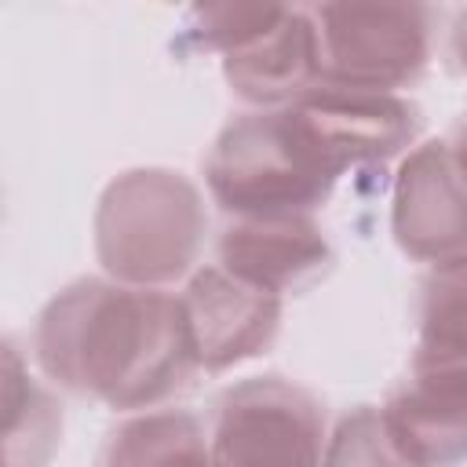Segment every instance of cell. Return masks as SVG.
I'll use <instances>...</instances> for the list:
<instances>
[{
    "mask_svg": "<svg viewBox=\"0 0 467 467\" xmlns=\"http://www.w3.org/2000/svg\"><path fill=\"white\" fill-rule=\"evenodd\" d=\"M33 358L58 387L120 412L157 409L197 372L182 299L109 277H77L44 303Z\"/></svg>",
    "mask_w": 467,
    "mask_h": 467,
    "instance_id": "cell-1",
    "label": "cell"
},
{
    "mask_svg": "<svg viewBox=\"0 0 467 467\" xmlns=\"http://www.w3.org/2000/svg\"><path fill=\"white\" fill-rule=\"evenodd\" d=\"M339 179L343 168L296 106L234 117L204 157L208 193L234 219L310 215L328 201Z\"/></svg>",
    "mask_w": 467,
    "mask_h": 467,
    "instance_id": "cell-2",
    "label": "cell"
},
{
    "mask_svg": "<svg viewBox=\"0 0 467 467\" xmlns=\"http://www.w3.org/2000/svg\"><path fill=\"white\" fill-rule=\"evenodd\" d=\"M208 230L201 190L175 168H128L106 182L91 234L109 281L164 288L186 277Z\"/></svg>",
    "mask_w": 467,
    "mask_h": 467,
    "instance_id": "cell-3",
    "label": "cell"
},
{
    "mask_svg": "<svg viewBox=\"0 0 467 467\" xmlns=\"http://www.w3.org/2000/svg\"><path fill=\"white\" fill-rule=\"evenodd\" d=\"M186 36L219 55L230 91L255 109H281L321 84V47L310 7L197 4Z\"/></svg>",
    "mask_w": 467,
    "mask_h": 467,
    "instance_id": "cell-4",
    "label": "cell"
},
{
    "mask_svg": "<svg viewBox=\"0 0 467 467\" xmlns=\"http://www.w3.org/2000/svg\"><path fill=\"white\" fill-rule=\"evenodd\" d=\"M321 47V84L394 95L431 62V7L394 0H339L310 7Z\"/></svg>",
    "mask_w": 467,
    "mask_h": 467,
    "instance_id": "cell-5",
    "label": "cell"
},
{
    "mask_svg": "<svg viewBox=\"0 0 467 467\" xmlns=\"http://www.w3.org/2000/svg\"><path fill=\"white\" fill-rule=\"evenodd\" d=\"M325 412L310 390L281 376L234 383L208 434V467H321Z\"/></svg>",
    "mask_w": 467,
    "mask_h": 467,
    "instance_id": "cell-6",
    "label": "cell"
},
{
    "mask_svg": "<svg viewBox=\"0 0 467 467\" xmlns=\"http://www.w3.org/2000/svg\"><path fill=\"white\" fill-rule=\"evenodd\" d=\"M390 234L409 259L449 263L467 255V182L449 142H420L394 175Z\"/></svg>",
    "mask_w": 467,
    "mask_h": 467,
    "instance_id": "cell-7",
    "label": "cell"
},
{
    "mask_svg": "<svg viewBox=\"0 0 467 467\" xmlns=\"http://www.w3.org/2000/svg\"><path fill=\"white\" fill-rule=\"evenodd\" d=\"M197 368L226 372L259 358L281 328V299L259 292L223 266H201L179 292Z\"/></svg>",
    "mask_w": 467,
    "mask_h": 467,
    "instance_id": "cell-8",
    "label": "cell"
},
{
    "mask_svg": "<svg viewBox=\"0 0 467 467\" xmlns=\"http://www.w3.org/2000/svg\"><path fill=\"white\" fill-rule=\"evenodd\" d=\"M292 106L343 171L390 161L420 135V109L401 95L317 84Z\"/></svg>",
    "mask_w": 467,
    "mask_h": 467,
    "instance_id": "cell-9",
    "label": "cell"
},
{
    "mask_svg": "<svg viewBox=\"0 0 467 467\" xmlns=\"http://www.w3.org/2000/svg\"><path fill=\"white\" fill-rule=\"evenodd\" d=\"M219 266L281 299L310 288L332 266V244L310 215L234 219L219 237Z\"/></svg>",
    "mask_w": 467,
    "mask_h": 467,
    "instance_id": "cell-10",
    "label": "cell"
},
{
    "mask_svg": "<svg viewBox=\"0 0 467 467\" xmlns=\"http://www.w3.org/2000/svg\"><path fill=\"white\" fill-rule=\"evenodd\" d=\"M379 412L416 467L467 463V368H412Z\"/></svg>",
    "mask_w": 467,
    "mask_h": 467,
    "instance_id": "cell-11",
    "label": "cell"
},
{
    "mask_svg": "<svg viewBox=\"0 0 467 467\" xmlns=\"http://www.w3.org/2000/svg\"><path fill=\"white\" fill-rule=\"evenodd\" d=\"M99 467H208V434L186 409L131 412L106 434Z\"/></svg>",
    "mask_w": 467,
    "mask_h": 467,
    "instance_id": "cell-12",
    "label": "cell"
},
{
    "mask_svg": "<svg viewBox=\"0 0 467 467\" xmlns=\"http://www.w3.org/2000/svg\"><path fill=\"white\" fill-rule=\"evenodd\" d=\"M62 441V405L4 343V467H47Z\"/></svg>",
    "mask_w": 467,
    "mask_h": 467,
    "instance_id": "cell-13",
    "label": "cell"
},
{
    "mask_svg": "<svg viewBox=\"0 0 467 467\" xmlns=\"http://www.w3.org/2000/svg\"><path fill=\"white\" fill-rule=\"evenodd\" d=\"M412 368H467V255L434 263L420 285Z\"/></svg>",
    "mask_w": 467,
    "mask_h": 467,
    "instance_id": "cell-14",
    "label": "cell"
},
{
    "mask_svg": "<svg viewBox=\"0 0 467 467\" xmlns=\"http://www.w3.org/2000/svg\"><path fill=\"white\" fill-rule=\"evenodd\" d=\"M321 467H416V463L394 445L383 412L376 405H358L328 434Z\"/></svg>",
    "mask_w": 467,
    "mask_h": 467,
    "instance_id": "cell-15",
    "label": "cell"
},
{
    "mask_svg": "<svg viewBox=\"0 0 467 467\" xmlns=\"http://www.w3.org/2000/svg\"><path fill=\"white\" fill-rule=\"evenodd\" d=\"M449 150H452V161H456V168H460V175H463V182H467V120L452 131Z\"/></svg>",
    "mask_w": 467,
    "mask_h": 467,
    "instance_id": "cell-16",
    "label": "cell"
},
{
    "mask_svg": "<svg viewBox=\"0 0 467 467\" xmlns=\"http://www.w3.org/2000/svg\"><path fill=\"white\" fill-rule=\"evenodd\" d=\"M452 55H456V62H460V69L467 73V11L456 18V26H452Z\"/></svg>",
    "mask_w": 467,
    "mask_h": 467,
    "instance_id": "cell-17",
    "label": "cell"
}]
</instances>
